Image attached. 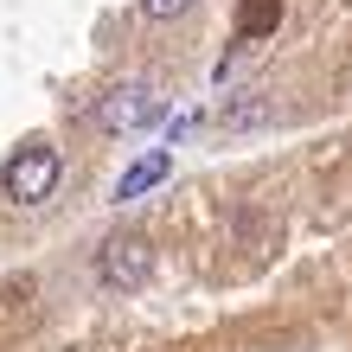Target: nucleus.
I'll return each mask as SVG.
<instances>
[{"mask_svg":"<svg viewBox=\"0 0 352 352\" xmlns=\"http://www.w3.org/2000/svg\"><path fill=\"white\" fill-rule=\"evenodd\" d=\"M58 173H65V160H58V148H45V141H26L7 167H0V192H7L13 205H45L58 192Z\"/></svg>","mask_w":352,"mask_h":352,"instance_id":"obj_1","label":"nucleus"},{"mask_svg":"<svg viewBox=\"0 0 352 352\" xmlns=\"http://www.w3.org/2000/svg\"><path fill=\"white\" fill-rule=\"evenodd\" d=\"M96 276H102V288H122V295H129V288H141L154 276V243L148 237H109L102 243V256H96Z\"/></svg>","mask_w":352,"mask_h":352,"instance_id":"obj_2","label":"nucleus"},{"mask_svg":"<svg viewBox=\"0 0 352 352\" xmlns=\"http://www.w3.org/2000/svg\"><path fill=\"white\" fill-rule=\"evenodd\" d=\"M154 109H160V102H154L148 90H116V96H102L96 122L116 135V129H141V122H154Z\"/></svg>","mask_w":352,"mask_h":352,"instance_id":"obj_3","label":"nucleus"},{"mask_svg":"<svg viewBox=\"0 0 352 352\" xmlns=\"http://www.w3.org/2000/svg\"><path fill=\"white\" fill-rule=\"evenodd\" d=\"M167 173H173V154H167V148H154V154H141L135 167H129V173L116 179V199H141V192H148V186H160Z\"/></svg>","mask_w":352,"mask_h":352,"instance_id":"obj_4","label":"nucleus"},{"mask_svg":"<svg viewBox=\"0 0 352 352\" xmlns=\"http://www.w3.org/2000/svg\"><path fill=\"white\" fill-rule=\"evenodd\" d=\"M282 26V0H243L237 7V38H269Z\"/></svg>","mask_w":352,"mask_h":352,"instance_id":"obj_5","label":"nucleus"},{"mask_svg":"<svg viewBox=\"0 0 352 352\" xmlns=\"http://www.w3.org/2000/svg\"><path fill=\"white\" fill-rule=\"evenodd\" d=\"M276 116V102L269 96H237V102H224V129H256V122Z\"/></svg>","mask_w":352,"mask_h":352,"instance_id":"obj_6","label":"nucleus"},{"mask_svg":"<svg viewBox=\"0 0 352 352\" xmlns=\"http://www.w3.org/2000/svg\"><path fill=\"white\" fill-rule=\"evenodd\" d=\"M186 7H192V0H141V13H148V19H179Z\"/></svg>","mask_w":352,"mask_h":352,"instance_id":"obj_7","label":"nucleus"}]
</instances>
